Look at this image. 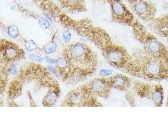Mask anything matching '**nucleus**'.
Here are the masks:
<instances>
[{
    "label": "nucleus",
    "instance_id": "nucleus-15",
    "mask_svg": "<svg viewBox=\"0 0 168 126\" xmlns=\"http://www.w3.org/2000/svg\"><path fill=\"white\" fill-rule=\"evenodd\" d=\"M29 58L31 59L35 60L38 62H41L43 61V59L41 57H39L37 55H33V54H30L29 55Z\"/></svg>",
    "mask_w": 168,
    "mask_h": 126
},
{
    "label": "nucleus",
    "instance_id": "nucleus-7",
    "mask_svg": "<svg viewBox=\"0 0 168 126\" xmlns=\"http://www.w3.org/2000/svg\"><path fill=\"white\" fill-rule=\"evenodd\" d=\"M8 35L11 38H16L19 35V32L18 28L14 25H11L8 28Z\"/></svg>",
    "mask_w": 168,
    "mask_h": 126
},
{
    "label": "nucleus",
    "instance_id": "nucleus-8",
    "mask_svg": "<svg viewBox=\"0 0 168 126\" xmlns=\"http://www.w3.org/2000/svg\"><path fill=\"white\" fill-rule=\"evenodd\" d=\"M47 103L49 105H53L56 101L57 95L54 93H49L46 98Z\"/></svg>",
    "mask_w": 168,
    "mask_h": 126
},
{
    "label": "nucleus",
    "instance_id": "nucleus-1",
    "mask_svg": "<svg viewBox=\"0 0 168 126\" xmlns=\"http://www.w3.org/2000/svg\"><path fill=\"white\" fill-rule=\"evenodd\" d=\"M110 8L112 20L132 28L138 20L132 11L122 0H104Z\"/></svg>",
    "mask_w": 168,
    "mask_h": 126
},
{
    "label": "nucleus",
    "instance_id": "nucleus-6",
    "mask_svg": "<svg viewBox=\"0 0 168 126\" xmlns=\"http://www.w3.org/2000/svg\"><path fill=\"white\" fill-rule=\"evenodd\" d=\"M1 54L8 60L17 58L19 55V50L15 46L11 43H6L1 46Z\"/></svg>",
    "mask_w": 168,
    "mask_h": 126
},
{
    "label": "nucleus",
    "instance_id": "nucleus-5",
    "mask_svg": "<svg viewBox=\"0 0 168 126\" xmlns=\"http://www.w3.org/2000/svg\"><path fill=\"white\" fill-rule=\"evenodd\" d=\"M111 87L124 90L128 88L130 85L129 79L121 75H117L109 79Z\"/></svg>",
    "mask_w": 168,
    "mask_h": 126
},
{
    "label": "nucleus",
    "instance_id": "nucleus-17",
    "mask_svg": "<svg viewBox=\"0 0 168 126\" xmlns=\"http://www.w3.org/2000/svg\"><path fill=\"white\" fill-rule=\"evenodd\" d=\"M48 69H49L51 72L52 73H53V74H54V75L56 76H58V75H57V73L56 71V70L53 67H52L51 66H48Z\"/></svg>",
    "mask_w": 168,
    "mask_h": 126
},
{
    "label": "nucleus",
    "instance_id": "nucleus-16",
    "mask_svg": "<svg viewBox=\"0 0 168 126\" xmlns=\"http://www.w3.org/2000/svg\"><path fill=\"white\" fill-rule=\"evenodd\" d=\"M9 72L11 74V75H15L17 72V67L15 66L14 65H11L10 68Z\"/></svg>",
    "mask_w": 168,
    "mask_h": 126
},
{
    "label": "nucleus",
    "instance_id": "nucleus-2",
    "mask_svg": "<svg viewBox=\"0 0 168 126\" xmlns=\"http://www.w3.org/2000/svg\"><path fill=\"white\" fill-rule=\"evenodd\" d=\"M92 52L83 43H77L72 46L70 50L69 58L82 69L90 67L93 69L95 65V58Z\"/></svg>",
    "mask_w": 168,
    "mask_h": 126
},
{
    "label": "nucleus",
    "instance_id": "nucleus-4",
    "mask_svg": "<svg viewBox=\"0 0 168 126\" xmlns=\"http://www.w3.org/2000/svg\"><path fill=\"white\" fill-rule=\"evenodd\" d=\"M111 87L109 79H97L93 81L91 85L92 91L101 96H104L108 94Z\"/></svg>",
    "mask_w": 168,
    "mask_h": 126
},
{
    "label": "nucleus",
    "instance_id": "nucleus-3",
    "mask_svg": "<svg viewBox=\"0 0 168 126\" xmlns=\"http://www.w3.org/2000/svg\"><path fill=\"white\" fill-rule=\"evenodd\" d=\"M134 14L145 22H150L156 17V6L147 0H136L130 3Z\"/></svg>",
    "mask_w": 168,
    "mask_h": 126
},
{
    "label": "nucleus",
    "instance_id": "nucleus-18",
    "mask_svg": "<svg viewBox=\"0 0 168 126\" xmlns=\"http://www.w3.org/2000/svg\"><path fill=\"white\" fill-rule=\"evenodd\" d=\"M126 0L127 1V2L128 3H129V4H130V3H132L133 2H134V1H135L136 0Z\"/></svg>",
    "mask_w": 168,
    "mask_h": 126
},
{
    "label": "nucleus",
    "instance_id": "nucleus-12",
    "mask_svg": "<svg viewBox=\"0 0 168 126\" xmlns=\"http://www.w3.org/2000/svg\"><path fill=\"white\" fill-rule=\"evenodd\" d=\"M39 23L40 26L44 28H48L49 27L50 24L48 21L44 19H41L39 21Z\"/></svg>",
    "mask_w": 168,
    "mask_h": 126
},
{
    "label": "nucleus",
    "instance_id": "nucleus-11",
    "mask_svg": "<svg viewBox=\"0 0 168 126\" xmlns=\"http://www.w3.org/2000/svg\"><path fill=\"white\" fill-rule=\"evenodd\" d=\"M57 64L60 68H66L67 66V61L63 58H61L57 61Z\"/></svg>",
    "mask_w": 168,
    "mask_h": 126
},
{
    "label": "nucleus",
    "instance_id": "nucleus-13",
    "mask_svg": "<svg viewBox=\"0 0 168 126\" xmlns=\"http://www.w3.org/2000/svg\"><path fill=\"white\" fill-rule=\"evenodd\" d=\"M63 37L65 41L67 43L69 41V40H70L71 38V34L69 32L66 31L63 33Z\"/></svg>",
    "mask_w": 168,
    "mask_h": 126
},
{
    "label": "nucleus",
    "instance_id": "nucleus-10",
    "mask_svg": "<svg viewBox=\"0 0 168 126\" xmlns=\"http://www.w3.org/2000/svg\"><path fill=\"white\" fill-rule=\"evenodd\" d=\"M25 46L27 50L29 51H32L37 48V45L32 40H29L27 42Z\"/></svg>",
    "mask_w": 168,
    "mask_h": 126
},
{
    "label": "nucleus",
    "instance_id": "nucleus-9",
    "mask_svg": "<svg viewBox=\"0 0 168 126\" xmlns=\"http://www.w3.org/2000/svg\"><path fill=\"white\" fill-rule=\"evenodd\" d=\"M56 49V45L54 42H50L46 45L45 47V51L48 53H51L55 51Z\"/></svg>",
    "mask_w": 168,
    "mask_h": 126
},
{
    "label": "nucleus",
    "instance_id": "nucleus-14",
    "mask_svg": "<svg viewBox=\"0 0 168 126\" xmlns=\"http://www.w3.org/2000/svg\"><path fill=\"white\" fill-rule=\"evenodd\" d=\"M112 74V71H110V70H105V69L102 70L100 72V75L103 77L108 76L111 75Z\"/></svg>",
    "mask_w": 168,
    "mask_h": 126
}]
</instances>
